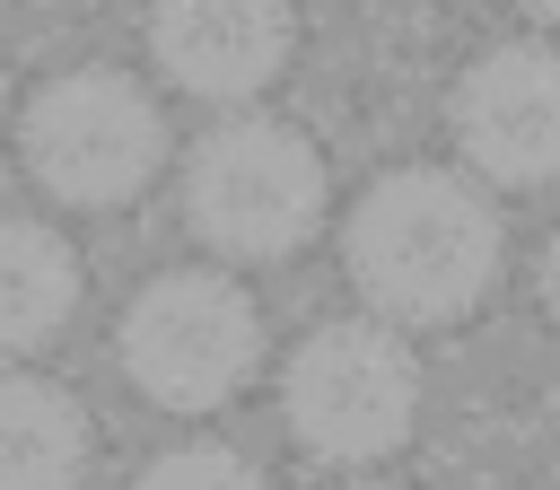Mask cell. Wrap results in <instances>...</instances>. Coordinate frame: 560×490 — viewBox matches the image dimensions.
Wrapping results in <instances>:
<instances>
[{
    "instance_id": "cell-7",
    "label": "cell",
    "mask_w": 560,
    "mask_h": 490,
    "mask_svg": "<svg viewBox=\"0 0 560 490\" xmlns=\"http://www.w3.org/2000/svg\"><path fill=\"white\" fill-rule=\"evenodd\" d=\"M149 52L184 96H262L298 52V0H149Z\"/></svg>"
},
{
    "instance_id": "cell-4",
    "label": "cell",
    "mask_w": 560,
    "mask_h": 490,
    "mask_svg": "<svg viewBox=\"0 0 560 490\" xmlns=\"http://www.w3.org/2000/svg\"><path fill=\"white\" fill-rule=\"evenodd\" d=\"M26 175L70 210H122L166 166V114L122 70H61L18 114Z\"/></svg>"
},
{
    "instance_id": "cell-13",
    "label": "cell",
    "mask_w": 560,
    "mask_h": 490,
    "mask_svg": "<svg viewBox=\"0 0 560 490\" xmlns=\"http://www.w3.org/2000/svg\"><path fill=\"white\" fill-rule=\"evenodd\" d=\"M359 490H385V481H359Z\"/></svg>"
},
{
    "instance_id": "cell-10",
    "label": "cell",
    "mask_w": 560,
    "mask_h": 490,
    "mask_svg": "<svg viewBox=\"0 0 560 490\" xmlns=\"http://www.w3.org/2000/svg\"><path fill=\"white\" fill-rule=\"evenodd\" d=\"M131 490H271L236 446H166L158 464H140Z\"/></svg>"
},
{
    "instance_id": "cell-2",
    "label": "cell",
    "mask_w": 560,
    "mask_h": 490,
    "mask_svg": "<svg viewBox=\"0 0 560 490\" xmlns=\"http://www.w3.org/2000/svg\"><path fill=\"white\" fill-rule=\"evenodd\" d=\"M332 175L298 122L228 114L184 149V228L228 262H289L324 228Z\"/></svg>"
},
{
    "instance_id": "cell-8",
    "label": "cell",
    "mask_w": 560,
    "mask_h": 490,
    "mask_svg": "<svg viewBox=\"0 0 560 490\" xmlns=\"http://www.w3.org/2000/svg\"><path fill=\"white\" fill-rule=\"evenodd\" d=\"M88 411L44 376H0V490H79Z\"/></svg>"
},
{
    "instance_id": "cell-9",
    "label": "cell",
    "mask_w": 560,
    "mask_h": 490,
    "mask_svg": "<svg viewBox=\"0 0 560 490\" xmlns=\"http://www.w3.org/2000/svg\"><path fill=\"white\" fill-rule=\"evenodd\" d=\"M79 306V254L44 219H0V359L44 350Z\"/></svg>"
},
{
    "instance_id": "cell-12",
    "label": "cell",
    "mask_w": 560,
    "mask_h": 490,
    "mask_svg": "<svg viewBox=\"0 0 560 490\" xmlns=\"http://www.w3.org/2000/svg\"><path fill=\"white\" fill-rule=\"evenodd\" d=\"M525 9H534V18H551V26H560V0H525Z\"/></svg>"
},
{
    "instance_id": "cell-1",
    "label": "cell",
    "mask_w": 560,
    "mask_h": 490,
    "mask_svg": "<svg viewBox=\"0 0 560 490\" xmlns=\"http://www.w3.org/2000/svg\"><path fill=\"white\" fill-rule=\"evenodd\" d=\"M341 262H350V289L385 324L446 332L499 280V219H490V201L464 175H446V166H394V175H376L350 201Z\"/></svg>"
},
{
    "instance_id": "cell-6",
    "label": "cell",
    "mask_w": 560,
    "mask_h": 490,
    "mask_svg": "<svg viewBox=\"0 0 560 490\" xmlns=\"http://www.w3.org/2000/svg\"><path fill=\"white\" fill-rule=\"evenodd\" d=\"M446 122H455V149L508 184V192H534L560 175V44H490L455 96H446Z\"/></svg>"
},
{
    "instance_id": "cell-11",
    "label": "cell",
    "mask_w": 560,
    "mask_h": 490,
    "mask_svg": "<svg viewBox=\"0 0 560 490\" xmlns=\"http://www.w3.org/2000/svg\"><path fill=\"white\" fill-rule=\"evenodd\" d=\"M542 306H551V324H560V236L542 245Z\"/></svg>"
},
{
    "instance_id": "cell-14",
    "label": "cell",
    "mask_w": 560,
    "mask_h": 490,
    "mask_svg": "<svg viewBox=\"0 0 560 490\" xmlns=\"http://www.w3.org/2000/svg\"><path fill=\"white\" fill-rule=\"evenodd\" d=\"M0 96H9V79H0Z\"/></svg>"
},
{
    "instance_id": "cell-3",
    "label": "cell",
    "mask_w": 560,
    "mask_h": 490,
    "mask_svg": "<svg viewBox=\"0 0 560 490\" xmlns=\"http://www.w3.org/2000/svg\"><path fill=\"white\" fill-rule=\"evenodd\" d=\"M114 359L158 411H219L262 368V315L228 271H158L122 306Z\"/></svg>"
},
{
    "instance_id": "cell-5",
    "label": "cell",
    "mask_w": 560,
    "mask_h": 490,
    "mask_svg": "<svg viewBox=\"0 0 560 490\" xmlns=\"http://www.w3.org/2000/svg\"><path fill=\"white\" fill-rule=\"evenodd\" d=\"M280 411L324 464H385L420 420V368L385 324H315L280 368Z\"/></svg>"
}]
</instances>
